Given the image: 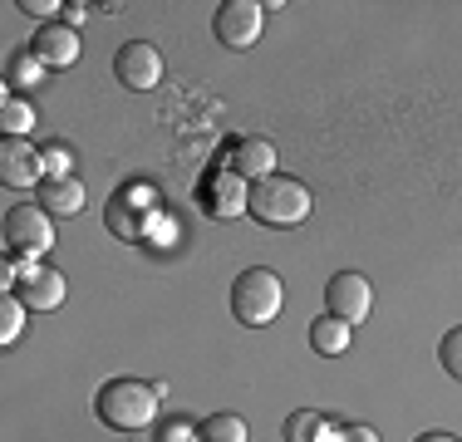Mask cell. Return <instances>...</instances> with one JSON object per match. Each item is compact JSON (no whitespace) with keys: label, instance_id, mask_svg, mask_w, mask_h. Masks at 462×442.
Returning a JSON list of instances; mask_svg holds the SVG:
<instances>
[{"label":"cell","instance_id":"5","mask_svg":"<svg viewBox=\"0 0 462 442\" xmlns=\"http://www.w3.org/2000/svg\"><path fill=\"white\" fill-rule=\"evenodd\" d=\"M261 30H266V5H256V0H222L212 15V35L226 50H251Z\"/></svg>","mask_w":462,"mask_h":442},{"label":"cell","instance_id":"11","mask_svg":"<svg viewBox=\"0 0 462 442\" xmlns=\"http://www.w3.org/2000/svg\"><path fill=\"white\" fill-rule=\"evenodd\" d=\"M84 182L79 177H45V182L35 187V207H45L50 216H79L84 212Z\"/></svg>","mask_w":462,"mask_h":442},{"label":"cell","instance_id":"15","mask_svg":"<svg viewBox=\"0 0 462 442\" xmlns=\"http://www.w3.org/2000/svg\"><path fill=\"white\" fill-rule=\"evenodd\" d=\"M40 74H45V60H40L30 44L25 50H10V60H5V84L10 88H35Z\"/></svg>","mask_w":462,"mask_h":442},{"label":"cell","instance_id":"13","mask_svg":"<svg viewBox=\"0 0 462 442\" xmlns=\"http://www.w3.org/2000/svg\"><path fill=\"white\" fill-rule=\"evenodd\" d=\"M231 172L251 177V182L271 177L276 172V143L271 138H236L231 143Z\"/></svg>","mask_w":462,"mask_h":442},{"label":"cell","instance_id":"14","mask_svg":"<svg viewBox=\"0 0 462 442\" xmlns=\"http://www.w3.org/2000/svg\"><path fill=\"white\" fill-rule=\"evenodd\" d=\"M349 339H355V325H345V319H335V315H320L310 325V349L320 354V359H339V354L349 349Z\"/></svg>","mask_w":462,"mask_h":442},{"label":"cell","instance_id":"9","mask_svg":"<svg viewBox=\"0 0 462 442\" xmlns=\"http://www.w3.org/2000/svg\"><path fill=\"white\" fill-rule=\"evenodd\" d=\"M10 295H20V300H25V309H35V315H50V309H60V305H64L69 285H64V275H60V271L25 261V265H20V285H15Z\"/></svg>","mask_w":462,"mask_h":442},{"label":"cell","instance_id":"21","mask_svg":"<svg viewBox=\"0 0 462 442\" xmlns=\"http://www.w3.org/2000/svg\"><path fill=\"white\" fill-rule=\"evenodd\" d=\"M40 158H45V177H74V152L60 148V143H50V148H40Z\"/></svg>","mask_w":462,"mask_h":442},{"label":"cell","instance_id":"7","mask_svg":"<svg viewBox=\"0 0 462 442\" xmlns=\"http://www.w3.org/2000/svg\"><path fill=\"white\" fill-rule=\"evenodd\" d=\"M325 305H329V315L345 319V325H365L369 309H374V285L359 271H339V275H329V285H325Z\"/></svg>","mask_w":462,"mask_h":442},{"label":"cell","instance_id":"16","mask_svg":"<svg viewBox=\"0 0 462 442\" xmlns=\"http://www.w3.org/2000/svg\"><path fill=\"white\" fill-rule=\"evenodd\" d=\"M325 413H315V408H295V413L291 418H285V428H281V433H285V442H320L325 437Z\"/></svg>","mask_w":462,"mask_h":442},{"label":"cell","instance_id":"8","mask_svg":"<svg viewBox=\"0 0 462 442\" xmlns=\"http://www.w3.org/2000/svg\"><path fill=\"white\" fill-rule=\"evenodd\" d=\"M114 79L124 88H134V94H148V88H158V79H162V54L152 50L148 40L124 44V50L114 54Z\"/></svg>","mask_w":462,"mask_h":442},{"label":"cell","instance_id":"10","mask_svg":"<svg viewBox=\"0 0 462 442\" xmlns=\"http://www.w3.org/2000/svg\"><path fill=\"white\" fill-rule=\"evenodd\" d=\"M0 182L5 187L45 182V158H40V148H30V138H0Z\"/></svg>","mask_w":462,"mask_h":442},{"label":"cell","instance_id":"18","mask_svg":"<svg viewBox=\"0 0 462 442\" xmlns=\"http://www.w3.org/2000/svg\"><path fill=\"white\" fill-rule=\"evenodd\" d=\"M197 433H202V442H246V423L236 413H212L197 423Z\"/></svg>","mask_w":462,"mask_h":442},{"label":"cell","instance_id":"24","mask_svg":"<svg viewBox=\"0 0 462 442\" xmlns=\"http://www.w3.org/2000/svg\"><path fill=\"white\" fill-rule=\"evenodd\" d=\"M15 10H25V15H35V20H45V15H54V10H64L60 0H20Z\"/></svg>","mask_w":462,"mask_h":442},{"label":"cell","instance_id":"1","mask_svg":"<svg viewBox=\"0 0 462 442\" xmlns=\"http://www.w3.org/2000/svg\"><path fill=\"white\" fill-rule=\"evenodd\" d=\"M158 398L162 389L158 383H143V379H108L104 389L94 393V413L104 428L114 433H143V428L158 423Z\"/></svg>","mask_w":462,"mask_h":442},{"label":"cell","instance_id":"12","mask_svg":"<svg viewBox=\"0 0 462 442\" xmlns=\"http://www.w3.org/2000/svg\"><path fill=\"white\" fill-rule=\"evenodd\" d=\"M30 50L45 60V69H69V64L79 60V35H74L69 25H40L35 40H30Z\"/></svg>","mask_w":462,"mask_h":442},{"label":"cell","instance_id":"23","mask_svg":"<svg viewBox=\"0 0 462 442\" xmlns=\"http://www.w3.org/2000/svg\"><path fill=\"white\" fill-rule=\"evenodd\" d=\"M320 442H379V433L365 428V423H349V428H325Z\"/></svg>","mask_w":462,"mask_h":442},{"label":"cell","instance_id":"22","mask_svg":"<svg viewBox=\"0 0 462 442\" xmlns=\"http://www.w3.org/2000/svg\"><path fill=\"white\" fill-rule=\"evenodd\" d=\"M158 442H202V433H197V423H182V418H168V423L158 428Z\"/></svg>","mask_w":462,"mask_h":442},{"label":"cell","instance_id":"20","mask_svg":"<svg viewBox=\"0 0 462 442\" xmlns=\"http://www.w3.org/2000/svg\"><path fill=\"white\" fill-rule=\"evenodd\" d=\"M438 364H443L448 379L462 383V325H453V329L443 335V345H438Z\"/></svg>","mask_w":462,"mask_h":442},{"label":"cell","instance_id":"3","mask_svg":"<svg viewBox=\"0 0 462 442\" xmlns=\"http://www.w3.org/2000/svg\"><path fill=\"white\" fill-rule=\"evenodd\" d=\"M281 305H285L281 275L266 271V265L241 271L236 285H231V315H236V325H246V329H266L271 319L281 315Z\"/></svg>","mask_w":462,"mask_h":442},{"label":"cell","instance_id":"6","mask_svg":"<svg viewBox=\"0 0 462 442\" xmlns=\"http://www.w3.org/2000/svg\"><path fill=\"white\" fill-rule=\"evenodd\" d=\"M246 197H251L246 177L231 172L226 162H217V168L202 177V187H197V202H202V207H207V216H217V221L241 216V212H246Z\"/></svg>","mask_w":462,"mask_h":442},{"label":"cell","instance_id":"25","mask_svg":"<svg viewBox=\"0 0 462 442\" xmlns=\"http://www.w3.org/2000/svg\"><path fill=\"white\" fill-rule=\"evenodd\" d=\"M84 15H89V5H79V0H74V5H64V25H69V30L79 25Z\"/></svg>","mask_w":462,"mask_h":442},{"label":"cell","instance_id":"2","mask_svg":"<svg viewBox=\"0 0 462 442\" xmlns=\"http://www.w3.org/2000/svg\"><path fill=\"white\" fill-rule=\"evenodd\" d=\"M315 197L300 177H285V172H271L261 182H251V197H246V212L261 221V226H300L310 216Z\"/></svg>","mask_w":462,"mask_h":442},{"label":"cell","instance_id":"17","mask_svg":"<svg viewBox=\"0 0 462 442\" xmlns=\"http://www.w3.org/2000/svg\"><path fill=\"white\" fill-rule=\"evenodd\" d=\"M0 128H5V138H25V133L35 128V108L20 94H5V104H0Z\"/></svg>","mask_w":462,"mask_h":442},{"label":"cell","instance_id":"4","mask_svg":"<svg viewBox=\"0 0 462 442\" xmlns=\"http://www.w3.org/2000/svg\"><path fill=\"white\" fill-rule=\"evenodd\" d=\"M54 246V221L45 207H10L5 212V256H20V261H35Z\"/></svg>","mask_w":462,"mask_h":442},{"label":"cell","instance_id":"19","mask_svg":"<svg viewBox=\"0 0 462 442\" xmlns=\"http://www.w3.org/2000/svg\"><path fill=\"white\" fill-rule=\"evenodd\" d=\"M25 315H30L25 300L5 290V300H0V345H15V339H20V329H25Z\"/></svg>","mask_w":462,"mask_h":442},{"label":"cell","instance_id":"26","mask_svg":"<svg viewBox=\"0 0 462 442\" xmlns=\"http://www.w3.org/2000/svg\"><path fill=\"white\" fill-rule=\"evenodd\" d=\"M413 442H462V437H448V433H423V437H413Z\"/></svg>","mask_w":462,"mask_h":442}]
</instances>
